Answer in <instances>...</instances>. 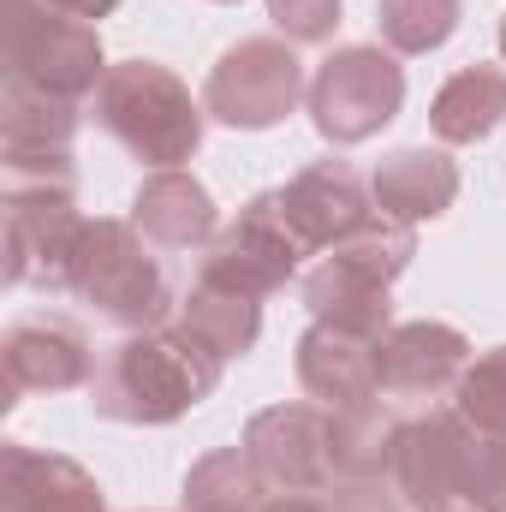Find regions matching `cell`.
I'll list each match as a JSON object with an SVG mask.
<instances>
[{
  "label": "cell",
  "mask_w": 506,
  "mask_h": 512,
  "mask_svg": "<svg viewBox=\"0 0 506 512\" xmlns=\"http://www.w3.org/2000/svg\"><path fill=\"white\" fill-rule=\"evenodd\" d=\"M304 96H310V84H304V60L292 54V42L286 36H245L215 60V72L203 84V114L233 131H268Z\"/></svg>",
  "instance_id": "cell-6"
},
{
  "label": "cell",
  "mask_w": 506,
  "mask_h": 512,
  "mask_svg": "<svg viewBox=\"0 0 506 512\" xmlns=\"http://www.w3.org/2000/svg\"><path fill=\"white\" fill-rule=\"evenodd\" d=\"M262 512H328V495H268Z\"/></svg>",
  "instance_id": "cell-30"
},
{
  "label": "cell",
  "mask_w": 506,
  "mask_h": 512,
  "mask_svg": "<svg viewBox=\"0 0 506 512\" xmlns=\"http://www.w3.org/2000/svg\"><path fill=\"white\" fill-rule=\"evenodd\" d=\"M393 286H381L370 274L346 268L340 256H322L310 274H304V310L328 328H346V334H364V340H381L393 328Z\"/></svg>",
  "instance_id": "cell-18"
},
{
  "label": "cell",
  "mask_w": 506,
  "mask_h": 512,
  "mask_svg": "<svg viewBox=\"0 0 506 512\" xmlns=\"http://www.w3.org/2000/svg\"><path fill=\"white\" fill-rule=\"evenodd\" d=\"M471 423L459 411H429L405 417L387 453V489L411 512H453L465 483V453H471Z\"/></svg>",
  "instance_id": "cell-10"
},
{
  "label": "cell",
  "mask_w": 506,
  "mask_h": 512,
  "mask_svg": "<svg viewBox=\"0 0 506 512\" xmlns=\"http://www.w3.org/2000/svg\"><path fill=\"white\" fill-rule=\"evenodd\" d=\"M501 54H506V18H501Z\"/></svg>",
  "instance_id": "cell-32"
},
{
  "label": "cell",
  "mask_w": 506,
  "mask_h": 512,
  "mask_svg": "<svg viewBox=\"0 0 506 512\" xmlns=\"http://www.w3.org/2000/svg\"><path fill=\"white\" fill-rule=\"evenodd\" d=\"M215 6H239V0H215Z\"/></svg>",
  "instance_id": "cell-33"
},
{
  "label": "cell",
  "mask_w": 506,
  "mask_h": 512,
  "mask_svg": "<svg viewBox=\"0 0 506 512\" xmlns=\"http://www.w3.org/2000/svg\"><path fill=\"white\" fill-rule=\"evenodd\" d=\"M72 131H78V102H60L36 84L6 78L0 149H72Z\"/></svg>",
  "instance_id": "cell-22"
},
{
  "label": "cell",
  "mask_w": 506,
  "mask_h": 512,
  "mask_svg": "<svg viewBox=\"0 0 506 512\" xmlns=\"http://www.w3.org/2000/svg\"><path fill=\"white\" fill-rule=\"evenodd\" d=\"M185 512H262L268 507V483L256 477L245 447H215L185 471Z\"/></svg>",
  "instance_id": "cell-21"
},
{
  "label": "cell",
  "mask_w": 506,
  "mask_h": 512,
  "mask_svg": "<svg viewBox=\"0 0 506 512\" xmlns=\"http://www.w3.org/2000/svg\"><path fill=\"white\" fill-rule=\"evenodd\" d=\"M376 30L393 54H435L459 30V0H376Z\"/></svg>",
  "instance_id": "cell-24"
},
{
  "label": "cell",
  "mask_w": 506,
  "mask_h": 512,
  "mask_svg": "<svg viewBox=\"0 0 506 512\" xmlns=\"http://www.w3.org/2000/svg\"><path fill=\"white\" fill-rule=\"evenodd\" d=\"M328 256H340L346 268H358V274H370L381 286H393L405 268H411V256H417V227H405V221H387V215H370L352 239H340Z\"/></svg>",
  "instance_id": "cell-25"
},
{
  "label": "cell",
  "mask_w": 506,
  "mask_h": 512,
  "mask_svg": "<svg viewBox=\"0 0 506 512\" xmlns=\"http://www.w3.org/2000/svg\"><path fill=\"white\" fill-rule=\"evenodd\" d=\"M0 364H6V393H66L96 376V352L72 322L36 316V322H12L0 340Z\"/></svg>",
  "instance_id": "cell-14"
},
{
  "label": "cell",
  "mask_w": 506,
  "mask_h": 512,
  "mask_svg": "<svg viewBox=\"0 0 506 512\" xmlns=\"http://www.w3.org/2000/svg\"><path fill=\"white\" fill-rule=\"evenodd\" d=\"M370 197H376V209L387 221H405V227L435 221L459 197V167L441 149H393V155H381Z\"/></svg>",
  "instance_id": "cell-17"
},
{
  "label": "cell",
  "mask_w": 506,
  "mask_h": 512,
  "mask_svg": "<svg viewBox=\"0 0 506 512\" xmlns=\"http://www.w3.org/2000/svg\"><path fill=\"white\" fill-rule=\"evenodd\" d=\"M54 6H60V12H72V18H90V24H96V18H108V12H120V0H54Z\"/></svg>",
  "instance_id": "cell-31"
},
{
  "label": "cell",
  "mask_w": 506,
  "mask_h": 512,
  "mask_svg": "<svg viewBox=\"0 0 506 512\" xmlns=\"http://www.w3.org/2000/svg\"><path fill=\"white\" fill-rule=\"evenodd\" d=\"M310 126L322 131L334 149L346 143H370L381 126L399 120L405 108V66L393 48H370V42H352V48H334L316 78H310Z\"/></svg>",
  "instance_id": "cell-5"
},
{
  "label": "cell",
  "mask_w": 506,
  "mask_h": 512,
  "mask_svg": "<svg viewBox=\"0 0 506 512\" xmlns=\"http://www.w3.org/2000/svg\"><path fill=\"white\" fill-rule=\"evenodd\" d=\"M459 507L506 512V441H501V435H471L465 483H459Z\"/></svg>",
  "instance_id": "cell-27"
},
{
  "label": "cell",
  "mask_w": 506,
  "mask_h": 512,
  "mask_svg": "<svg viewBox=\"0 0 506 512\" xmlns=\"http://www.w3.org/2000/svg\"><path fill=\"white\" fill-rule=\"evenodd\" d=\"M268 18L292 48H316V42H334L340 0H268Z\"/></svg>",
  "instance_id": "cell-28"
},
{
  "label": "cell",
  "mask_w": 506,
  "mask_h": 512,
  "mask_svg": "<svg viewBox=\"0 0 506 512\" xmlns=\"http://www.w3.org/2000/svg\"><path fill=\"white\" fill-rule=\"evenodd\" d=\"M179 328L227 364V358H245L256 346V334H262V304L245 298V292H221V286H203V280H197V286L179 298Z\"/></svg>",
  "instance_id": "cell-20"
},
{
  "label": "cell",
  "mask_w": 506,
  "mask_h": 512,
  "mask_svg": "<svg viewBox=\"0 0 506 512\" xmlns=\"http://www.w3.org/2000/svg\"><path fill=\"white\" fill-rule=\"evenodd\" d=\"M376 346L381 340L328 328V322H310V334L298 340V387H304V399L322 405V411H352V405L381 399Z\"/></svg>",
  "instance_id": "cell-13"
},
{
  "label": "cell",
  "mask_w": 506,
  "mask_h": 512,
  "mask_svg": "<svg viewBox=\"0 0 506 512\" xmlns=\"http://www.w3.org/2000/svg\"><path fill=\"white\" fill-rule=\"evenodd\" d=\"M256 477L268 495H328L334 489V411L322 405H268L245 423Z\"/></svg>",
  "instance_id": "cell-9"
},
{
  "label": "cell",
  "mask_w": 506,
  "mask_h": 512,
  "mask_svg": "<svg viewBox=\"0 0 506 512\" xmlns=\"http://www.w3.org/2000/svg\"><path fill=\"white\" fill-rule=\"evenodd\" d=\"M0 512H108V495L78 459L6 441L0 447Z\"/></svg>",
  "instance_id": "cell-15"
},
{
  "label": "cell",
  "mask_w": 506,
  "mask_h": 512,
  "mask_svg": "<svg viewBox=\"0 0 506 512\" xmlns=\"http://www.w3.org/2000/svg\"><path fill=\"white\" fill-rule=\"evenodd\" d=\"M6 78L36 84L60 102L96 96L108 78L96 24L60 12L54 0H6Z\"/></svg>",
  "instance_id": "cell-4"
},
{
  "label": "cell",
  "mask_w": 506,
  "mask_h": 512,
  "mask_svg": "<svg viewBox=\"0 0 506 512\" xmlns=\"http://www.w3.org/2000/svg\"><path fill=\"white\" fill-rule=\"evenodd\" d=\"M506 120V72L501 66H459L435 102H429V126L441 143H483Z\"/></svg>",
  "instance_id": "cell-19"
},
{
  "label": "cell",
  "mask_w": 506,
  "mask_h": 512,
  "mask_svg": "<svg viewBox=\"0 0 506 512\" xmlns=\"http://www.w3.org/2000/svg\"><path fill=\"white\" fill-rule=\"evenodd\" d=\"M84 239L78 185H6V280L66 292Z\"/></svg>",
  "instance_id": "cell-8"
},
{
  "label": "cell",
  "mask_w": 506,
  "mask_h": 512,
  "mask_svg": "<svg viewBox=\"0 0 506 512\" xmlns=\"http://www.w3.org/2000/svg\"><path fill=\"white\" fill-rule=\"evenodd\" d=\"M66 292H78L96 316L120 322L126 334L137 328H155L173 304L167 292V274L149 251V239L131 227V221H84V239H78V256H72V280Z\"/></svg>",
  "instance_id": "cell-3"
},
{
  "label": "cell",
  "mask_w": 506,
  "mask_h": 512,
  "mask_svg": "<svg viewBox=\"0 0 506 512\" xmlns=\"http://www.w3.org/2000/svg\"><path fill=\"white\" fill-rule=\"evenodd\" d=\"M131 227L161 245V251H197L209 245L221 227H215V197L203 179H191L185 167H161L137 185L131 197Z\"/></svg>",
  "instance_id": "cell-16"
},
{
  "label": "cell",
  "mask_w": 506,
  "mask_h": 512,
  "mask_svg": "<svg viewBox=\"0 0 506 512\" xmlns=\"http://www.w3.org/2000/svg\"><path fill=\"white\" fill-rule=\"evenodd\" d=\"M376 358L387 399H441L471 370V340L447 322H393Z\"/></svg>",
  "instance_id": "cell-12"
},
{
  "label": "cell",
  "mask_w": 506,
  "mask_h": 512,
  "mask_svg": "<svg viewBox=\"0 0 506 512\" xmlns=\"http://www.w3.org/2000/svg\"><path fill=\"white\" fill-rule=\"evenodd\" d=\"M328 512H411V507L387 489V477H334Z\"/></svg>",
  "instance_id": "cell-29"
},
{
  "label": "cell",
  "mask_w": 506,
  "mask_h": 512,
  "mask_svg": "<svg viewBox=\"0 0 506 512\" xmlns=\"http://www.w3.org/2000/svg\"><path fill=\"white\" fill-rule=\"evenodd\" d=\"M96 126L114 131L137 161L179 167L197 155L203 143V102H191V90L161 66V60H120L108 66L102 90H96Z\"/></svg>",
  "instance_id": "cell-2"
},
{
  "label": "cell",
  "mask_w": 506,
  "mask_h": 512,
  "mask_svg": "<svg viewBox=\"0 0 506 512\" xmlns=\"http://www.w3.org/2000/svg\"><path fill=\"white\" fill-rule=\"evenodd\" d=\"M453 512H471V507H453Z\"/></svg>",
  "instance_id": "cell-34"
},
{
  "label": "cell",
  "mask_w": 506,
  "mask_h": 512,
  "mask_svg": "<svg viewBox=\"0 0 506 512\" xmlns=\"http://www.w3.org/2000/svg\"><path fill=\"white\" fill-rule=\"evenodd\" d=\"M221 382V358L197 346L185 328H137L120 346L102 352L90 376V411L108 423L161 429L203 405Z\"/></svg>",
  "instance_id": "cell-1"
},
{
  "label": "cell",
  "mask_w": 506,
  "mask_h": 512,
  "mask_svg": "<svg viewBox=\"0 0 506 512\" xmlns=\"http://www.w3.org/2000/svg\"><path fill=\"white\" fill-rule=\"evenodd\" d=\"M453 399H459L453 411H459L477 435H501L506 441V346L483 352V358H471V370L459 376Z\"/></svg>",
  "instance_id": "cell-26"
},
{
  "label": "cell",
  "mask_w": 506,
  "mask_h": 512,
  "mask_svg": "<svg viewBox=\"0 0 506 512\" xmlns=\"http://www.w3.org/2000/svg\"><path fill=\"white\" fill-rule=\"evenodd\" d=\"M376 197H364V179L352 161L328 155V161H310L304 173H292L280 185V215L292 227V239L304 251H334L340 239H352L376 209Z\"/></svg>",
  "instance_id": "cell-11"
},
{
  "label": "cell",
  "mask_w": 506,
  "mask_h": 512,
  "mask_svg": "<svg viewBox=\"0 0 506 512\" xmlns=\"http://www.w3.org/2000/svg\"><path fill=\"white\" fill-rule=\"evenodd\" d=\"M405 417H393L381 399L334 411V477H387V453Z\"/></svg>",
  "instance_id": "cell-23"
},
{
  "label": "cell",
  "mask_w": 506,
  "mask_h": 512,
  "mask_svg": "<svg viewBox=\"0 0 506 512\" xmlns=\"http://www.w3.org/2000/svg\"><path fill=\"white\" fill-rule=\"evenodd\" d=\"M304 245L292 239L286 215H280V191H256L251 203L203 245V262H197V280L203 286H221V292H245V298H268L280 292L298 262H304Z\"/></svg>",
  "instance_id": "cell-7"
}]
</instances>
